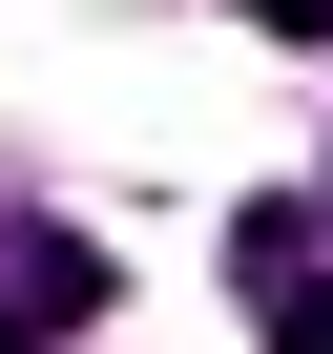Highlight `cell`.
I'll return each mask as SVG.
<instances>
[{"instance_id":"6da1fadb","label":"cell","mask_w":333,"mask_h":354,"mask_svg":"<svg viewBox=\"0 0 333 354\" xmlns=\"http://www.w3.org/2000/svg\"><path fill=\"white\" fill-rule=\"evenodd\" d=\"M84 313H104V271H84L63 230H0V354H63Z\"/></svg>"},{"instance_id":"7a4b0ae2","label":"cell","mask_w":333,"mask_h":354,"mask_svg":"<svg viewBox=\"0 0 333 354\" xmlns=\"http://www.w3.org/2000/svg\"><path fill=\"white\" fill-rule=\"evenodd\" d=\"M250 21H271V42H333V0H250Z\"/></svg>"},{"instance_id":"3957f363","label":"cell","mask_w":333,"mask_h":354,"mask_svg":"<svg viewBox=\"0 0 333 354\" xmlns=\"http://www.w3.org/2000/svg\"><path fill=\"white\" fill-rule=\"evenodd\" d=\"M292 354H333V292H292Z\"/></svg>"}]
</instances>
